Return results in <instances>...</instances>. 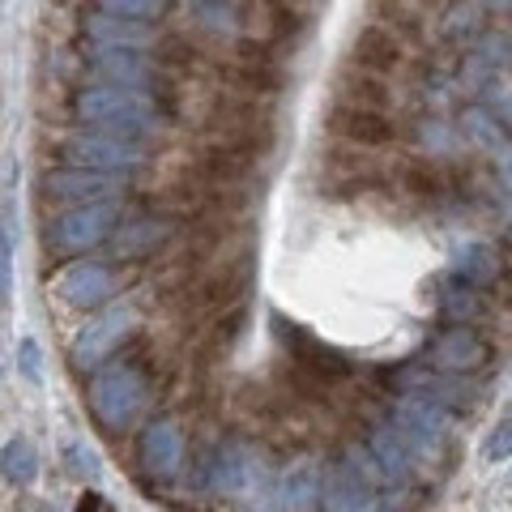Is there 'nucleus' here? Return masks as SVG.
I'll list each match as a JSON object with an SVG mask.
<instances>
[{
    "instance_id": "obj_1",
    "label": "nucleus",
    "mask_w": 512,
    "mask_h": 512,
    "mask_svg": "<svg viewBox=\"0 0 512 512\" xmlns=\"http://www.w3.org/2000/svg\"><path fill=\"white\" fill-rule=\"evenodd\" d=\"M380 466L367 448H350L342 461L325 470L320 508L325 512H380Z\"/></svg>"
},
{
    "instance_id": "obj_2",
    "label": "nucleus",
    "mask_w": 512,
    "mask_h": 512,
    "mask_svg": "<svg viewBox=\"0 0 512 512\" xmlns=\"http://www.w3.org/2000/svg\"><path fill=\"white\" fill-rule=\"evenodd\" d=\"M210 487L218 495H227V500H248V504H269L278 495V483L269 466L261 461V453L248 444H222L214 461H210Z\"/></svg>"
},
{
    "instance_id": "obj_3",
    "label": "nucleus",
    "mask_w": 512,
    "mask_h": 512,
    "mask_svg": "<svg viewBox=\"0 0 512 512\" xmlns=\"http://www.w3.org/2000/svg\"><path fill=\"white\" fill-rule=\"evenodd\" d=\"M86 393H90L94 419L111 431H120L137 419L141 406H146V376H141L133 363H107L94 372Z\"/></svg>"
},
{
    "instance_id": "obj_4",
    "label": "nucleus",
    "mask_w": 512,
    "mask_h": 512,
    "mask_svg": "<svg viewBox=\"0 0 512 512\" xmlns=\"http://www.w3.org/2000/svg\"><path fill=\"white\" fill-rule=\"evenodd\" d=\"M393 427L406 436V444L414 448V457H440L444 453V440H448V410L444 402L427 393H410L393 406Z\"/></svg>"
},
{
    "instance_id": "obj_5",
    "label": "nucleus",
    "mask_w": 512,
    "mask_h": 512,
    "mask_svg": "<svg viewBox=\"0 0 512 512\" xmlns=\"http://www.w3.org/2000/svg\"><path fill=\"white\" fill-rule=\"evenodd\" d=\"M133 303H116V308H107L99 320H90V325L73 338V363L77 367H99L103 359H111V350H116L128 329H133Z\"/></svg>"
},
{
    "instance_id": "obj_6",
    "label": "nucleus",
    "mask_w": 512,
    "mask_h": 512,
    "mask_svg": "<svg viewBox=\"0 0 512 512\" xmlns=\"http://www.w3.org/2000/svg\"><path fill=\"white\" fill-rule=\"evenodd\" d=\"M333 133L350 146H393L397 141V124L389 120V111L384 107H359V103H338L333 111Z\"/></svg>"
},
{
    "instance_id": "obj_7",
    "label": "nucleus",
    "mask_w": 512,
    "mask_h": 512,
    "mask_svg": "<svg viewBox=\"0 0 512 512\" xmlns=\"http://www.w3.org/2000/svg\"><path fill=\"white\" fill-rule=\"evenodd\" d=\"M487 342L478 338L474 329H466V325H453V329H444L436 342H431V350H427V363L431 367H440V372H448V376H466V372H478V367L487 363Z\"/></svg>"
},
{
    "instance_id": "obj_8",
    "label": "nucleus",
    "mask_w": 512,
    "mask_h": 512,
    "mask_svg": "<svg viewBox=\"0 0 512 512\" xmlns=\"http://www.w3.org/2000/svg\"><path fill=\"white\" fill-rule=\"evenodd\" d=\"M52 291L69 303V308H99V303L111 299L116 291V278H111L107 265H94V261H77L69 269H60Z\"/></svg>"
},
{
    "instance_id": "obj_9",
    "label": "nucleus",
    "mask_w": 512,
    "mask_h": 512,
    "mask_svg": "<svg viewBox=\"0 0 512 512\" xmlns=\"http://www.w3.org/2000/svg\"><path fill=\"white\" fill-rule=\"evenodd\" d=\"M244 18L256 43L265 47H282L299 35V13L291 0H244Z\"/></svg>"
},
{
    "instance_id": "obj_10",
    "label": "nucleus",
    "mask_w": 512,
    "mask_h": 512,
    "mask_svg": "<svg viewBox=\"0 0 512 512\" xmlns=\"http://www.w3.org/2000/svg\"><path fill=\"white\" fill-rule=\"evenodd\" d=\"M320 491H325V478H320L316 461H291L278 478V495H274V508L278 512H312L320 504Z\"/></svg>"
},
{
    "instance_id": "obj_11",
    "label": "nucleus",
    "mask_w": 512,
    "mask_h": 512,
    "mask_svg": "<svg viewBox=\"0 0 512 512\" xmlns=\"http://www.w3.org/2000/svg\"><path fill=\"white\" fill-rule=\"evenodd\" d=\"M350 60H355L363 73H397L406 64V47L393 30L367 26V30H359V39L350 43Z\"/></svg>"
},
{
    "instance_id": "obj_12",
    "label": "nucleus",
    "mask_w": 512,
    "mask_h": 512,
    "mask_svg": "<svg viewBox=\"0 0 512 512\" xmlns=\"http://www.w3.org/2000/svg\"><path fill=\"white\" fill-rule=\"evenodd\" d=\"M367 453L376 457V466L384 474V483H410L414 466H419V457H414V448L406 444V436L397 427H372V436H367Z\"/></svg>"
},
{
    "instance_id": "obj_13",
    "label": "nucleus",
    "mask_w": 512,
    "mask_h": 512,
    "mask_svg": "<svg viewBox=\"0 0 512 512\" xmlns=\"http://www.w3.org/2000/svg\"><path fill=\"white\" fill-rule=\"evenodd\" d=\"M141 461H146V470L154 478H171L175 470H180V461H184V436H180V427H175L171 419L150 423L146 436H141Z\"/></svg>"
},
{
    "instance_id": "obj_14",
    "label": "nucleus",
    "mask_w": 512,
    "mask_h": 512,
    "mask_svg": "<svg viewBox=\"0 0 512 512\" xmlns=\"http://www.w3.org/2000/svg\"><path fill=\"white\" fill-rule=\"evenodd\" d=\"M107 227H111V210H82V214L60 218L56 227H47V244L56 252H82L90 244H99Z\"/></svg>"
},
{
    "instance_id": "obj_15",
    "label": "nucleus",
    "mask_w": 512,
    "mask_h": 512,
    "mask_svg": "<svg viewBox=\"0 0 512 512\" xmlns=\"http://www.w3.org/2000/svg\"><path fill=\"white\" fill-rule=\"evenodd\" d=\"M5 478L13 487H30L39 478V457H35V448H30V440H9L5 444Z\"/></svg>"
},
{
    "instance_id": "obj_16",
    "label": "nucleus",
    "mask_w": 512,
    "mask_h": 512,
    "mask_svg": "<svg viewBox=\"0 0 512 512\" xmlns=\"http://www.w3.org/2000/svg\"><path fill=\"white\" fill-rule=\"evenodd\" d=\"M171 235V227H154V222H137L133 231H124L116 239V256H128V261H137V256H150L163 239Z\"/></svg>"
},
{
    "instance_id": "obj_17",
    "label": "nucleus",
    "mask_w": 512,
    "mask_h": 512,
    "mask_svg": "<svg viewBox=\"0 0 512 512\" xmlns=\"http://www.w3.org/2000/svg\"><path fill=\"white\" fill-rule=\"evenodd\" d=\"M457 274L466 282H474V286H487V282H495V256L487 248L457 252Z\"/></svg>"
},
{
    "instance_id": "obj_18",
    "label": "nucleus",
    "mask_w": 512,
    "mask_h": 512,
    "mask_svg": "<svg viewBox=\"0 0 512 512\" xmlns=\"http://www.w3.org/2000/svg\"><path fill=\"white\" fill-rule=\"evenodd\" d=\"M474 308H478V299L470 295V282L466 278H461V286H448V291H444V312L448 316L466 320V316H474Z\"/></svg>"
},
{
    "instance_id": "obj_19",
    "label": "nucleus",
    "mask_w": 512,
    "mask_h": 512,
    "mask_svg": "<svg viewBox=\"0 0 512 512\" xmlns=\"http://www.w3.org/2000/svg\"><path fill=\"white\" fill-rule=\"evenodd\" d=\"M483 457H487V461H504V457H512V410L504 414V423L491 431V440L483 444Z\"/></svg>"
},
{
    "instance_id": "obj_20",
    "label": "nucleus",
    "mask_w": 512,
    "mask_h": 512,
    "mask_svg": "<svg viewBox=\"0 0 512 512\" xmlns=\"http://www.w3.org/2000/svg\"><path fill=\"white\" fill-rule=\"evenodd\" d=\"M69 461H73V474H82L86 483H94V478H99V457H94V448H86L82 440H73L69 444Z\"/></svg>"
},
{
    "instance_id": "obj_21",
    "label": "nucleus",
    "mask_w": 512,
    "mask_h": 512,
    "mask_svg": "<svg viewBox=\"0 0 512 512\" xmlns=\"http://www.w3.org/2000/svg\"><path fill=\"white\" fill-rule=\"evenodd\" d=\"M406 184L414 192H440V167H427V163H414L406 171Z\"/></svg>"
},
{
    "instance_id": "obj_22",
    "label": "nucleus",
    "mask_w": 512,
    "mask_h": 512,
    "mask_svg": "<svg viewBox=\"0 0 512 512\" xmlns=\"http://www.w3.org/2000/svg\"><path fill=\"white\" fill-rule=\"evenodd\" d=\"M18 363H22V372H26V380H35V384H43L39 342H30V338H22V342H18Z\"/></svg>"
}]
</instances>
